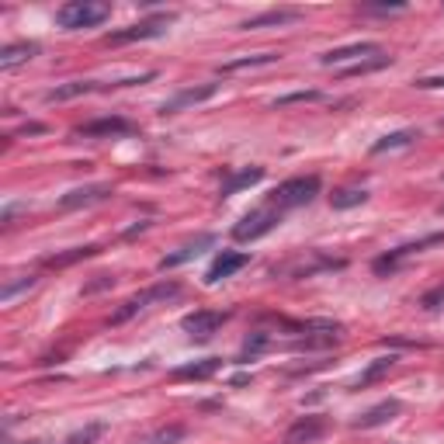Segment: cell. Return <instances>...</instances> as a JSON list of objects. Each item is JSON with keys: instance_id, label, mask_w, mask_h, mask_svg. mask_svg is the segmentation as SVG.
Masks as SVG:
<instances>
[{"instance_id": "cell-40", "label": "cell", "mask_w": 444, "mask_h": 444, "mask_svg": "<svg viewBox=\"0 0 444 444\" xmlns=\"http://www.w3.org/2000/svg\"><path fill=\"white\" fill-rule=\"evenodd\" d=\"M149 230V222H139V226H132L129 233H125V240H132V237H139V233H146Z\"/></svg>"}, {"instance_id": "cell-17", "label": "cell", "mask_w": 444, "mask_h": 444, "mask_svg": "<svg viewBox=\"0 0 444 444\" xmlns=\"http://www.w3.org/2000/svg\"><path fill=\"white\" fill-rule=\"evenodd\" d=\"M264 181V167H243L237 174L226 177V184H222V198H230V194H240L243 187H254Z\"/></svg>"}, {"instance_id": "cell-16", "label": "cell", "mask_w": 444, "mask_h": 444, "mask_svg": "<svg viewBox=\"0 0 444 444\" xmlns=\"http://www.w3.org/2000/svg\"><path fill=\"white\" fill-rule=\"evenodd\" d=\"M299 18H302V11H295V8H275V11H264L257 18H247L240 28L243 32H250V28H278V25H292Z\"/></svg>"}, {"instance_id": "cell-1", "label": "cell", "mask_w": 444, "mask_h": 444, "mask_svg": "<svg viewBox=\"0 0 444 444\" xmlns=\"http://www.w3.org/2000/svg\"><path fill=\"white\" fill-rule=\"evenodd\" d=\"M108 15H111V8L101 4V0H70V4H63V8L56 11V25L66 28V32L94 28V25H101Z\"/></svg>"}, {"instance_id": "cell-29", "label": "cell", "mask_w": 444, "mask_h": 444, "mask_svg": "<svg viewBox=\"0 0 444 444\" xmlns=\"http://www.w3.org/2000/svg\"><path fill=\"white\" fill-rule=\"evenodd\" d=\"M340 333H313V337H302L292 344V351H320V347H333Z\"/></svg>"}, {"instance_id": "cell-12", "label": "cell", "mask_w": 444, "mask_h": 444, "mask_svg": "<svg viewBox=\"0 0 444 444\" xmlns=\"http://www.w3.org/2000/svg\"><path fill=\"white\" fill-rule=\"evenodd\" d=\"M104 198H111V187H108V184H87V187H73L70 194H63V198H59V208H63V212H70V208H87V205H98V201H104Z\"/></svg>"}, {"instance_id": "cell-2", "label": "cell", "mask_w": 444, "mask_h": 444, "mask_svg": "<svg viewBox=\"0 0 444 444\" xmlns=\"http://www.w3.org/2000/svg\"><path fill=\"white\" fill-rule=\"evenodd\" d=\"M320 194V177H288V181H281L275 191H271V205L275 208H299V205H309L313 198Z\"/></svg>"}, {"instance_id": "cell-8", "label": "cell", "mask_w": 444, "mask_h": 444, "mask_svg": "<svg viewBox=\"0 0 444 444\" xmlns=\"http://www.w3.org/2000/svg\"><path fill=\"white\" fill-rule=\"evenodd\" d=\"M215 94H219V84L184 87V91H177L170 101H163V104H160V115H177V111H184V108H194V104H201V101H208V98H215Z\"/></svg>"}, {"instance_id": "cell-11", "label": "cell", "mask_w": 444, "mask_h": 444, "mask_svg": "<svg viewBox=\"0 0 444 444\" xmlns=\"http://www.w3.org/2000/svg\"><path fill=\"white\" fill-rule=\"evenodd\" d=\"M364 56H368V59H371V56H382V46H378V42H354V46H344V49H330L320 63H323V66H340V63H351V59L361 63Z\"/></svg>"}, {"instance_id": "cell-26", "label": "cell", "mask_w": 444, "mask_h": 444, "mask_svg": "<svg viewBox=\"0 0 444 444\" xmlns=\"http://www.w3.org/2000/svg\"><path fill=\"white\" fill-rule=\"evenodd\" d=\"M271 347V333H264V330H254L247 340H243V347H240V361H254L257 354H264Z\"/></svg>"}, {"instance_id": "cell-25", "label": "cell", "mask_w": 444, "mask_h": 444, "mask_svg": "<svg viewBox=\"0 0 444 444\" xmlns=\"http://www.w3.org/2000/svg\"><path fill=\"white\" fill-rule=\"evenodd\" d=\"M364 201H368V191H364V187H340V191L330 194V205H333L337 212L354 208V205H364Z\"/></svg>"}, {"instance_id": "cell-35", "label": "cell", "mask_w": 444, "mask_h": 444, "mask_svg": "<svg viewBox=\"0 0 444 444\" xmlns=\"http://www.w3.org/2000/svg\"><path fill=\"white\" fill-rule=\"evenodd\" d=\"M420 306H423V309H437V306H444V285L430 288V292L420 299Z\"/></svg>"}, {"instance_id": "cell-23", "label": "cell", "mask_w": 444, "mask_h": 444, "mask_svg": "<svg viewBox=\"0 0 444 444\" xmlns=\"http://www.w3.org/2000/svg\"><path fill=\"white\" fill-rule=\"evenodd\" d=\"M288 330H295V333H306V337H313V333H340L344 326L337 323V320H302V323H288V320H281Z\"/></svg>"}, {"instance_id": "cell-3", "label": "cell", "mask_w": 444, "mask_h": 444, "mask_svg": "<svg viewBox=\"0 0 444 444\" xmlns=\"http://www.w3.org/2000/svg\"><path fill=\"white\" fill-rule=\"evenodd\" d=\"M281 222V208H275V205H264V208H254V212H247L237 226H233V240H240V243H254V240H261V237H268L275 226Z\"/></svg>"}, {"instance_id": "cell-18", "label": "cell", "mask_w": 444, "mask_h": 444, "mask_svg": "<svg viewBox=\"0 0 444 444\" xmlns=\"http://www.w3.org/2000/svg\"><path fill=\"white\" fill-rule=\"evenodd\" d=\"M94 91H101V84H94V80H73V84H63V87L49 91V94H46V104H63V101H73V98L94 94Z\"/></svg>"}, {"instance_id": "cell-7", "label": "cell", "mask_w": 444, "mask_h": 444, "mask_svg": "<svg viewBox=\"0 0 444 444\" xmlns=\"http://www.w3.org/2000/svg\"><path fill=\"white\" fill-rule=\"evenodd\" d=\"M226 320H230V313H219V309H194V313H187V316L181 320V330H184L187 337H194V340H208Z\"/></svg>"}, {"instance_id": "cell-24", "label": "cell", "mask_w": 444, "mask_h": 444, "mask_svg": "<svg viewBox=\"0 0 444 444\" xmlns=\"http://www.w3.org/2000/svg\"><path fill=\"white\" fill-rule=\"evenodd\" d=\"M32 56H39V46L35 42H18V46H8L4 53H0V66L11 70V66H18V63H25Z\"/></svg>"}, {"instance_id": "cell-14", "label": "cell", "mask_w": 444, "mask_h": 444, "mask_svg": "<svg viewBox=\"0 0 444 444\" xmlns=\"http://www.w3.org/2000/svg\"><path fill=\"white\" fill-rule=\"evenodd\" d=\"M403 413V403L399 399H385V403H378V406H371L368 413H361L351 427L354 430H371V427H382V423H389V420H396Z\"/></svg>"}, {"instance_id": "cell-30", "label": "cell", "mask_w": 444, "mask_h": 444, "mask_svg": "<svg viewBox=\"0 0 444 444\" xmlns=\"http://www.w3.org/2000/svg\"><path fill=\"white\" fill-rule=\"evenodd\" d=\"M340 268H344V261H333V257H316L313 264L299 268V271H295V278H313V275H320V271H340Z\"/></svg>"}, {"instance_id": "cell-32", "label": "cell", "mask_w": 444, "mask_h": 444, "mask_svg": "<svg viewBox=\"0 0 444 444\" xmlns=\"http://www.w3.org/2000/svg\"><path fill=\"white\" fill-rule=\"evenodd\" d=\"M184 437V427L181 423H170V427H163V430H156L153 437H146L142 444H177Z\"/></svg>"}, {"instance_id": "cell-37", "label": "cell", "mask_w": 444, "mask_h": 444, "mask_svg": "<svg viewBox=\"0 0 444 444\" xmlns=\"http://www.w3.org/2000/svg\"><path fill=\"white\" fill-rule=\"evenodd\" d=\"M416 87L420 91H437V87H444V77H423V80H416Z\"/></svg>"}, {"instance_id": "cell-33", "label": "cell", "mask_w": 444, "mask_h": 444, "mask_svg": "<svg viewBox=\"0 0 444 444\" xmlns=\"http://www.w3.org/2000/svg\"><path fill=\"white\" fill-rule=\"evenodd\" d=\"M306 101H320V91H295L275 101V108H288V104H306Z\"/></svg>"}, {"instance_id": "cell-13", "label": "cell", "mask_w": 444, "mask_h": 444, "mask_svg": "<svg viewBox=\"0 0 444 444\" xmlns=\"http://www.w3.org/2000/svg\"><path fill=\"white\" fill-rule=\"evenodd\" d=\"M132 132V122L111 115V118H94L87 125L77 129V136H87V139H108V136H129Z\"/></svg>"}, {"instance_id": "cell-38", "label": "cell", "mask_w": 444, "mask_h": 444, "mask_svg": "<svg viewBox=\"0 0 444 444\" xmlns=\"http://www.w3.org/2000/svg\"><path fill=\"white\" fill-rule=\"evenodd\" d=\"M406 4H382V8H364L368 15H389V11H403Z\"/></svg>"}, {"instance_id": "cell-31", "label": "cell", "mask_w": 444, "mask_h": 444, "mask_svg": "<svg viewBox=\"0 0 444 444\" xmlns=\"http://www.w3.org/2000/svg\"><path fill=\"white\" fill-rule=\"evenodd\" d=\"M35 275H21V278H15V281H8L4 288H0V302H11L18 292H25V288H35Z\"/></svg>"}, {"instance_id": "cell-20", "label": "cell", "mask_w": 444, "mask_h": 444, "mask_svg": "<svg viewBox=\"0 0 444 444\" xmlns=\"http://www.w3.org/2000/svg\"><path fill=\"white\" fill-rule=\"evenodd\" d=\"M416 139H420V132H416V129H399V132L382 136V139L371 146V153L378 156V153H389V149H403V146H413Z\"/></svg>"}, {"instance_id": "cell-9", "label": "cell", "mask_w": 444, "mask_h": 444, "mask_svg": "<svg viewBox=\"0 0 444 444\" xmlns=\"http://www.w3.org/2000/svg\"><path fill=\"white\" fill-rule=\"evenodd\" d=\"M247 264H250L247 254H240V250H222V254L212 261V268L205 271V285H219L222 278H233V275L243 271Z\"/></svg>"}, {"instance_id": "cell-6", "label": "cell", "mask_w": 444, "mask_h": 444, "mask_svg": "<svg viewBox=\"0 0 444 444\" xmlns=\"http://www.w3.org/2000/svg\"><path fill=\"white\" fill-rule=\"evenodd\" d=\"M444 243V233H430V237H423V240H413V243H403V247H396V250H389V254H382L371 268H375V275H385V271H396L406 257H413V254H420V250H427V247H441Z\"/></svg>"}, {"instance_id": "cell-15", "label": "cell", "mask_w": 444, "mask_h": 444, "mask_svg": "<svg viewBox=\"0 0 444 444\" xmlns=\"http://www.w3.org/2000/svg\"><path fill=\"white\" fill-rule=\"evenodd\" d=\"M323 434H326V420H323V416H302V420H295V423L288 427L285 444H313V441H320Z\"/></svg>"}, {"instance_id": "cell-34", "label": "cell", "mask_w": 444, "mask_h": 444, "mask_svg": "<svg viewBox=\"0 0 444 444\" xmlns=\"http://www.w3.org/2000/svg\"><path fill=\"white\" fill-rule=\"evenodd\" d=\"M101 434H104V427H101V423H91V427L77 430V434H73V437H70L66 444H94V441H98Z\"/></svg>"}, {"instance_id": "cell-28", "label": "cell", "mask_w": 444, "mask_h": 444, "mask_svg": "<svg viewBox=\"0 0 444 444\" xmlns=\"http://www.w3.org/2000/svg\"><path fill=\"white\" fill-rule=\"evenodd\" d=\"M392 63V56H371V59H361L354 66H347L340 77H364V73H375V70H385Z\"/></svg>"}, {"instance_id": "cell-4", "label": "cell", "mask_w": 444, "mask_h": 444, "mask_svg": "<svg viewBox=\"0 0 444 444\" xmlns=\"http://www.w3.org/2000/svg\"><path fill=\"white\" fill-rule=\"evenodd\" d=\"M181 295V285L177 281H160V285H153V288H142L139 295H132L115 316H111V323L118 326V323H125V320H132L136 313H142V309H149L153 302H167V299H177Z\"/></svg>"}, {"instance_id": "cell-39", "label": "cell", "mask_w": 444, "mask_h": 444, "mask_svg": "<svg viewBox=\"0 0 444 444\" xmlns=\"http://www.w3.org/2000/svg\"><path fill=\"white\" fill-rule=\"evenodd\" d=\"M21 132H25V136H42V132H46V125H39V122H28Z\"/></svg>"}, {"instance_id": "cell-22", "label": "cell", "mask_w": 444, "mask_h": 444, "mask_svg": "<svg viewBox=\"0 0 444 444\" xmlns=\"http://www.w3.org/2000/svg\"><path fill=\"white\" fill-rule=\"evenodd\" d=\"M281 53H261V56H240V59H230L222 63V73H240V70H254V66H271L278 63Z\"/></svg>"}, {"instance_id": "cell-19", "label": "cell", "mask_w": 444, "mask_h": 444, "mask_svg": "<svg viewBox=\"0 0 444 444\" xmlns=\"http://www.w3.org/2000/svg\"><path fill=\"white\" fill-rule=\"evenodd\" d=\"M219 358H205V361H194V364H184V368H174V378L177 382H201V378H208V375H215L219 371Z\"/></svg>"}, {"instance_id": "cell-27", "label": "cell", "mask_w": 444, "mask_h": 444, "mask_svg": "<svg viewBox=\"0 0 444 444\" xmlns=\"http://www.w3.org/2000/svg\"><path fill=\"white\" fill-rule=\"evenodd\" d=\"M101 247H77V250H66V254H56V257H46V268H70L77 261H87L94 257Z\"/></svg>"}, {"instance_id": "cell-5", "label": "cell", "mask_w": 444, "mask_h": 444, "mask_svg": "<svg viewBox=\"0 0 444 444\" xmlns=\"http://www.w3.org/2000/svg\"><path fill=\"white\" fill-rule=\"evenodd\" d=\"M170 21H174V15L146 18V21H139V25L122 28V32H111V35H108V42H111V46H125V42H146V39H160V35L167 32V25H170Z\"/></svg>"}, {"instance_id": "cell-36", "label": "cell", "mask_w": 444, "mask_h": 444, "mask_svg": "<svg viewBox=\"0 0 444 444\" xmlns=\"http://www.w3.org/2000/svg\"><path fill=\"white\" fill-rule=\"evenodd\" d=\"M104 288H111V278L108 275H98V281L84 285V295H94V292H104Z\"/></svg>"}, {"instance_id": "cell-21", "label": "cell", "mask_w": 444, "mask_h": 444, "mask_svg": "<svg viewBox=\"0 0 444 444\" xmlns=\"http://www.w3.org/2000/svg\"><path fill=\"white\" fill-rule=\"evenodd\" d=\"M392 364H396V358L389 354V358H375L361 375H358V382H354V389H368V385H375V382H382L389 371H392Z\"/></svg>"}, {"instance_id": "cell-41", "label": "cell", "mask_w": 444, "mask_h": 444, "mask_svg": "<svg viewBox=\"0 0 444 444\" xmlns=\"http://www.w3.org/2000/svg\"><path fill=\"white\" fill-rule=\"evenodd\" d=\"M441 215H444V205H441Z\"/></svg>"}, {"instance_id": "cell-10", "label": "cell", "mask_w": 444, "mask_h": 444, "mask_svg": "<svg viewBox=\"0 0 444 444\" xmlns=\"http://www.w3.org/2000/svg\"><path fill=\"white\" fill-rule=\"evenodd\" d=\"M208 247H215V237L212 233H201V237H194V240H187L184 247H177L174 254H167L163 261H160V271H170V268H181V264H187V261H194L201 250H208Z\"/></svg>"}]
</instances>
